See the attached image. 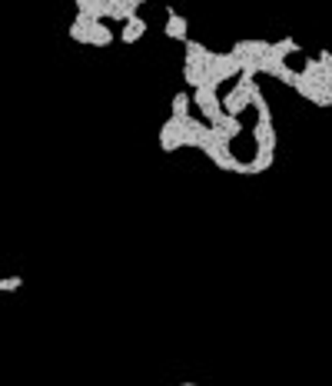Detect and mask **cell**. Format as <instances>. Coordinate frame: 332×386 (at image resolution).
I'll use <instances>...</instances> for the list:
<instances>
[{
	"label": "cell",
	"instance_id": "obj_4",
	"mask_svg": "<svg viewBox=\"0 0 332 386\" xmlns=\"http://www.w3.org/2000/svg\"><path fill=\"white\" fill-rule=\"evenodd\" d=\"M20 287H23V276H17V273L14 276H0V296L3 293H17Z\"/></svg>",
	"mask_w": 332,
	"mask_h": 386
},
{
	"label": "cell",
	"instance_id": "obj_5",
	"mask_svg": "<svg viewBox=\"0 0 332 386\" xmlns=\"http://www.w3.org/2000/svg\"><path fill=\"white\" fill-rule=\"evenodd\" d=\"M180 386H196V383H189V380H186V383H180Z\"/></svg>",
	"mask_w": 332,
	"mask_h": 386
},
{
	"label": "cell",
	"instance_id": "obj_2",
	"mask_svg": "<svg viewBox=\"0 0 332 386\" xmlns=\"http://www.w3.org/2000/svg\"><path fill=\"white\" fill-rule=\"evenodd\" d=\"M163 34L169 40H189L186 34H189V23H186V17L183 14H176V10H169V17H166V27H163Z\"/></svg>",
	"mask_w": 332,
	"mask_h": 386
},
{
	"label": "cell",
	"instance_id": "obj_1",
	"mask_svg": "<svg viewBox=\"0 0 332 386\" xmlns=\"http://www.w3.org/2000/svg\"><path fill=\"white\" fill-rule=\"evenodd\" d=\"M70 40L76 43H90V47H110L116 34H113L110 27H107V20H93V17H80L76 14L74 23H70Z\"/></svg>",
	"mask_w": 332,
	"mask_h": 386
},
{
	"label": "cell",
	"instance_id": "obj_3",
	"mask_svg": "<svg viewBox=\"0 0 332 386\" xmlns=\"http://www.w3.org/2000/svg\"><path fill=\"white\" fill-rule=\"evenodd\" d=\"M143 34H147V20L140 17V14L120 23V40H123V43H136Z\"/></svg>",
	"mask_w": 332,
	"mask_h": 386
}]
</instances>
